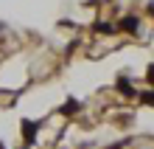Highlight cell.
I'll return each instance as SVG.
<instances>
[{
  "label": "cell",
  "instance_id": "obj_1",
  "mask_svg": "<svg viewBox=\"0 0 154 149\" xmlns=\"http://www.w3.org/2000/svg\"><path fill=\"white\" fill-rule=\"evenodd\" d=\"M118 93H121V96H126V99H134V96H137V93H134V85H132L126 76L118 79Z\"/></svg>",
  "mask_w": 154,
  "mask_h": 149
},
{
  "label": "cell",
  "instance_id": "obj_2",
  "mask_svg": "<svg viewBox=\"0 0 154 149\" xmlns=\"http://www.w3.org/2000/svg\"><path fill=\"white\" fill-rule=\"evenodd\" d=\"M20 127H23V138H25V144H34V138H37V124L25 118Z\"/></svg>",
  "mask_w": 154,
  "mask_h": 149
},
{
  "label": "cell",
  "instance_id": "obj_3",
  "mask_svg": "<svg viewBox=\"0 0 154 149\" xmlns=\"http://www.w3.org/2000/svg\"><path fill=\"white\" fill-rule=\"evenodd\" d=\"M118 28H121V31H129V34H134V31L140 28V20H137V17H132V14H126L123 20H121V25H118Z\"/></svg>",
  "mask_w": 154,
  "mask_h": 149
},
{
  "label": "cell",
  "instance_id": "obj_4",
  "mask_svg": "<svg viewBox=\"0 0 154 149\" xmlns=\"http://www.w3.org/2000/svg\"><path fill=\"white\" fill-rule=\"evenodd\" d=\"M76 110H79V101H76V99H67L65 104L59 107V113H62V115H73Z\"/></svg>",
  "mask_w": 154,
  "mask_h": 149
},
{
  "label": "cell",
  "instance_id": "obj_5",
  "mask_svg": "<svg viewBox=\"0 0 154 149\" xmlns=\"http://www.w3.org/2000/svg\"><path fill=\"white\" fill-rule=\"evenodd\" d=\"M95 31L98 34H115V25L112 23H95Z\"/></svg>",
  "mask_w": 154,
  "mask_h": 149
},
{
  "label": "cell",
  "instance_id": "obj_6",
  "mask_svg": "<svg viewBox=\"0 0 154 149\" xmlns=\"http://www.w3.org/2000/svg\"><path fill=\"white\" fill-rule=\"evenodd\" d=\"M137 99L143 101V104H149V107H154V90H146V93H137Z\"/></svg>",
  "mask_w": 154,
  "mask_h": 149
},
{
  "label": "cell",
  "instance_id": "obj_7",
  "mask_svg": "<svg viewBox=\"0 0 154 149\" xmlns=\"http://www.w3.org/2000/svg\"><path fill=\"white\" fill-rule=\"evenodd\" d=\"M146 82H149V85H154V62L146 68Z\"/></svg>",
  "mask_w": 154,
  "mask_h": 149
},
{
  "label": "cell",
  "instance_id": "obj_8",
  "mask_svg": "<svg viewBox=\"0 0 154 149\" xmlns=\"http://www.w3.org/2000/svg\"><path fill=\"white\" fill-rule=\"evenodd\" d=\"M126 144H129V138H123V141H118V144H112V146H109V149H123V146H126Z\"/></svg>",
  "mask_w": 154,
  "mask_h": 149
},
{
  "label": "cell",
  "instance_id": "obj_9",
  "mask_svg": "<svg viewBox=\"0 0 154 149\" xmlns=\"http://www.w3.org/2000/svg\"><path fill=\"white\" fill-rule=\"evenodd\" d=\"M149 14H151V17H154V6H149Z\"/></svg>",
  "mask_w": 154,
  "mask_h": 149
},
{
  "label": "cell",
  "instance_id": "obj_10",
  "mask_svg": "<svg viewBox=\"0 0 154 149\" xmlns=\"http://www.w3.org/2000/svg\"><path fill=\"white\" fill-rule=\"evenodd\" d=\"M20 149H28V144H25V146H20Z\"/></svg>",
  "mask_w": 154,
  "mask_h": 149
}]
</instances>
